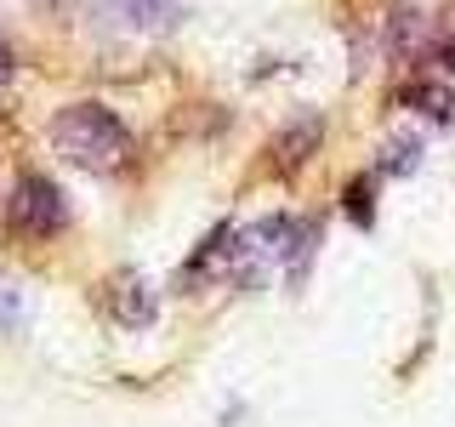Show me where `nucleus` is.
<instances>
[{
  "label": "nucleus",
  "mask_w": 455,
  "mask_h": 427,
  "mask_svg": "<svg viewBox=\"0 0 455 427\" xmlns=\"http://www.w3.org/2000/svg\"><path fill=\"white\" fill-rule=\"evenodd\" d=\"M52 149L80 171H120L132 160V125L108 103H68L52 120Z\"/></svg>",
  "instance_id": "obj_1"
},
{
  "label": "nucleus",
  "mask_w": 455,
  "mask_h": 427,
  "mask_svg": "<svg viewBox=\"0 0 455 427\" xmlns=\"http://www.w3.org/2000/svg\"><path fill=\"white\" fill-rule=\"evenodd\" d=\"M6 228L18 239H57L68 228V199L46 171H23L6 194Z\"/></svg>",
  "instance_id": "obj_2"
},
{
  "label": "nucleus",
  "mask_w": 455,
  "mask_h": 427,
  "mask_svg": "<svg viewBox=\"0 0 455 427\" xmlns=\"http://www.w3.org/2000/svg\"><path fill=\"white\" fill-rule=\"evenodd\" d=\"M103 308L114 325H125V331H142V325H154V291L148 279L137 274V268H120V274L103 279Z\"/></svg>",
  "instance_id": "obj_3"
},
{
  "label": "nucleus",
  "mask_w": 455,
  "mask_h": 427,
  "mask_svg": "<svg viewBox=\"0 0 455 427\" xmlns=\"http://www.w3.org/2000/svg\"><path fill=\"white\" fill-rule=\"evenodd\" d=\"M319 142H324V120L319 114H296V120L267 142V171H274V177H296V171L319 154Z\"/></svg>",
  "instance_id": "obj_4"
},
{
  "label": "nucleus",
  "mask_w": 455,
  "mask_h": 427,
  "mask_svg": "<svg viewBox=\"0 0 455 427\" xmlns=\"http://www.w3.org/2000/svg\"><path fill=\"white\" fill-rule=\"evenodd\" d=\"M433 40L438 35H433V23H427V12L416 6V0H393V6H387V52L410 63V57L433 52Z\"/></svg>",
  "instance_id": "obj_5"
},
{
  "label": "nucleus",
  "mask_w": 455,
  "mask_h": 427,
  "mask_svg": "<svg viewBox=\"0 0 455 427\" xmlns=\"http://www.w3.org/2000/svg\"><path fill=\"white\" fill-rule=\"evenodd\" d=\"M103 12L120 18L125 28H137V35H165V28L182 23L177 0H103Z\"/></svg>",
  "instance_id": "obj_6"
},
{
  "label": "nucleus",
  "mask_w": 455,
  "mask_h": 427,
  "mask_svg": "<svg viewBox=\"0 0 455 427\" xmlns=\"http://www.w3.org/2000/svg\"><path fill=\"white\" fill-rule=\"evenodd\" d=\"M234 234L239 228H211L205 239H199V251L188 256V268L177 274V285H205V279H217V274H228V262H234Z\"/></svg>",
  "instance_id": "obj_7"
},
{
  "label": "nucleus",
  "mask_w": 455,
  "mask_h": 427,
  "mask_svg": "<svg viewBox=\"0 0 455 427\" xmlns=\"http://www.w3.org/2000/svg\"><path fill=\"white\" fill-rule=\"evenodd\" d=\"M398 103L416 109V114H427L433 125H450V120H455V92H450L444 80H416V85H404V92H398Z\"/></svg>",
  "instance_id": "obj_8"
},
{
  "label": "nucleus",
  "mask_w": 455,
  "mask_h": 427,
  "mask_svg": "<svg viewBox=\"0 0 455 427\" xmlns=\"http://www.w3.org/2000/svg\"><path fill=\"white\" fill-rule=\"evenodd\" d=\"M416 165H421V137H393L376 160V171H387V177H410Z\"/></svg>",
  "instance_id": "obj_9"
},
{
  "label": "nucleus",
  "mask_w": 455,
  "mask_h": 427,
  "mask_svg": "<svg viewBox=\"0 0 455 427\" xmlns=\"http://www.w3.org/2000/svg\"><path fill=\"white\" fill-rule=\"evenodd\" d=\"M28 331V302L18 285H0V336H18Z\"/></svg>",
  "instance_id": "obj_10"
},
{
  "label": "nucleus",
  "mask_w": 455,
  "mask_h": 427,
  "mask_svg": "<svg viewBox=\"0 0 455 427\" xmlns=\"http://www.w3.org/2000/svg\"><path fill=\"white\" fill-rule=\"evenodd\" d=\"M370 194H376V182H370V177H353V182H347V194H341V199H347V217L359 222V228L376 222V199H370Z\"/></svg>",
  "instance_id": "obj_11"
},
{
  "label": "nucleus",
  "mask_w": 455,
  "mask_h": 427,
  "mask_svg": "<svg viewBox=\"0 0 455 427\" xmlns=\"http://www.w3.org/2000/svg\"><path fill=\"white\" fill-rule=\"evenodd\" d=\"M427 57H433V63L444 68V75H455V35H438V40H433V52H427Z\"/></svg>",
  "instance_id": "obj_12"
},
{
  "label": "nucleus",
  "mask_w": 455,
  "mask_h": 427,
  "mask_svg": "<svg viewBox=\"0 0 455 427\" xmlns=\"http://www.w3.org/2000/svg\"><path fill=\"white\" fill-rule=\"evenodd\" d=\"M6 85H12V46L0 40V92H6Z\"/></svg>",
  "instance_id": "obj_13"
}]
</instances>
